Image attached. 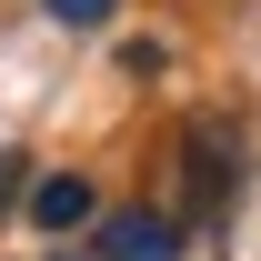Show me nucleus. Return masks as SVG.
I'll return each mask as SVG.
<instances>
[{"instance_id":"f257e3e1","label":"nucleus","mask_w":261,"mask_h":261,"mask_svg":"<svg viewBox=\"0 0 261 261\" xmlns=\"http://www.w3.org/2000/svg\"><path fill=\"white\" fill-rule=\"evenodd\" d=\"M100 251L111 261H171L181 251V221H171V211H111V221H100Z\"/></svg>"},{"instance_id":"f03ea898","label":"nucleus","mask_w":261,"mask_h":261,"mask_svg":"<svg viewBox=\"0 0 261 261\" xmlns=\"http://www.w3.org/2000/svg\"><path fill=\"white\" fill-rule=\"evenodd\" d=\"M91 211H100V191L81 181V171H50V181H31V221H40V231H81Z\"/></svg>"},{"instance_id":"7ed1b4c3","label":"nucleus","mask_w":261,"mask_h":261,"mask_svg":"<svg viewBox=\"0 0 261 261\" xmlns=\"http://www.w3.org/2000/svg\"><path fill=\"white\" fill-rule=\"evenodd\" d=\"M231 181H241V151L221 141V121H191V191H201V211H211Z\"/></svg>"},{"instance_id":"20e7f679","label":"nucleus","mask_w":261,"mask_h":261,"mask_svg":"<svg viewBox=\"0 0 261 261\" xmlns=\"http://www.w3.org/2000/svg\"><path fill=\"white\" fill-rule=\"evenodd\" d=\"M40 10H50V20H61V31H100V20H111V10H121V0H40Z\"/></svg>"},{"instance_id":"39448f33","label":"nucleus","mask_w":261,"mask_h":261,"mask_svg":"<svg viewBox=\"0 0 261 261\" xmlns=\"http://www.w3.org/2000/svg\"><path fill=\"white\" fill-rule=\"evenodd\" d=\"M20 191H31V161H20V151H0V221L20 211Z\"/></svg>"}]
</instances>
